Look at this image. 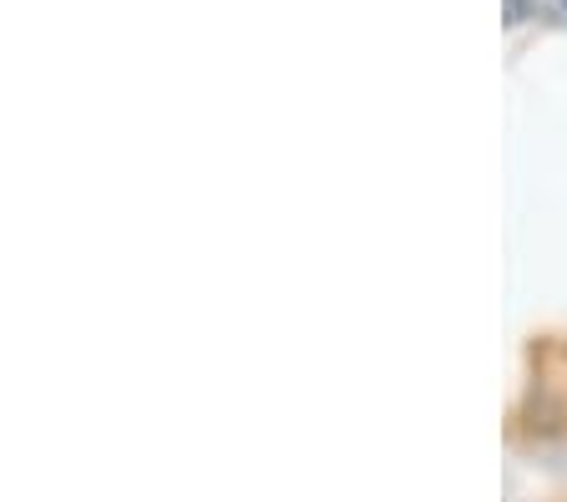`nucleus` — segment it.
<instances>
[{"instance_id": "obj_1", "label": "nucleus", "mask_w": 567, "mask_h": 502, "mask_svg": "<svg viewBox=\"0 0 567 502\" xmlns=\"http://www.w3.org/2000/svg\"><path fill=\"white\" fill-rule=\"evenodd\" d=\"M563 6H567V0H563Z\"/></svg>"}]
</instances>
